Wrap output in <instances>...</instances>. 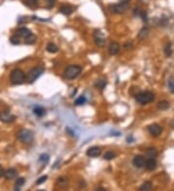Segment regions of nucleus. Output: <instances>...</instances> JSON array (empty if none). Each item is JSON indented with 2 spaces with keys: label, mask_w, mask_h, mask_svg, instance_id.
<instances>
[{
  "label": "nucleus",
  "mask_w": 174,
  "mask_h": 191,
  "mask_svg": "<svg viewBox=\"0 0 174 191\" xmlns=\"http://www.w3.org/2000/svg\"><path fill=\"white\" fill-rule=\"evenodd\" d=\"M33 112L36 116H38V117H42V116L45 115V110L43 108V107H41V106H38V107H35L34 110H33Z\"/></svg>",
  "instance_id": "aec40b11"
},
{
  "label": "nucleus",
  "mask_w": 174,
  "mask_h": 191,
  "mask_svg": "<svg viewBox=\"0 0 174 191\" xmlns=\"http://www.w3.org/2000/svg\"><path fill=\"white\" fill-rule=\"evenodd\" d=\"M25 183V179L24 178H20V179H17L16 180V186H15V190L16 191H20V188H21V186L23 185Z\"/></svg>",
  "instance_id": "412c9836"
},
{
  "label": "nucleus",
  "mask_w": 174,
  "mask_h": 191,
  "mask_svg": "<svg viewBox=\"0 0 174 191\" xmlns=\"http://www.w3.org/2000/svg\"><path fill=\"white\" fill-rule=\"evenodd\" d=\"M4 172H5V171H4L3 167H2V166H0V178H1V177L4 175Z\"/></svg>",
  "instance_id": "f704fd0d"
},
{
  "label": "nucleus",
  "mask_w": 174,
  "mask_h": 191,
  "mask_svg": "<svg viewBox=\"0 0 174 191\" xmlns=\"http://www.w3.org/2000/svg\"><path fill=\"white\" fill-rule=\"evenodd\" d=\"M121 1H129V0H121Z\"/></svg>",
  "instance_id": "e433bc0d"
},
{
  "label": "nucleus",
  "mask_w": 174,
  "mask_h": 191,
  "mask_svg": "<svg viewBox=\"0 0 174 191\" xmlns=\"http://www.w3.org/2000/svg\"><path fill=\"white\" fill-rule=\"evenodd\" d=\"M26 79V75L23 72V71L20 69H13L11 74H10V80L13 84L15 85H20L22 84Z\"/></svg>",
  "instance_id": "f257e3e1"
},
{
  "label": "nucleus",
  "mask_w": 174,
  "mask_h": 191,
  "mask_svg": "<svg viewBox=\"0 0 174 191\" xmlns=\"http://www.w3.org/2000/svg\"><path fill=\"white\" fill-rule=\"evenodd\" d=\"M136 101L140 104H147L149 102H152L155 100V95L150 91H144L140 92L135 95Z\"/></svg>",
  "instance_id": "f03ea898"
},
{
  "label": "nucleus",
  "mask_w": 174,
  "mask_h": 191,
  "mask_svg": "<svg viewBox=\"0 0 174 191\" xmlns=\"http://www.w3.org/2000/svg\"><path fill=\"white\" fill-rule=\"evenodd\" d=\"M38 191H45V190H38Z\"/></svg>",
  "instance_id": "4c0bfd02"
},
{
  "label": "nucleus",
  "mask_w": 174,
  "mask_h": 191,
  "mask_svg": "<svg viewBox=\"0 0 174 191\" xmlns=\"http://www.w3.org/2000/svg\"><path fill=\"white\" fill-rule=\"evenodd\" d=\"M146 155L148 156L149 158H154L156 156H157V150L155 148H150L146 152Z\"/></svg>",
  "instance_id": "393cba45"
},
{
  "label": "nucleus",
  "mask_w": 174,
  "mask_h": 191,
  "mask_svg": "<svg viewBox=\"0 0 174 191\" xmlns=\"http://www.w3.org/2000/svg\"><path fill=\"white\" fill-rule=\"evenodd\" d=\"M25 41V43L27 44V45H32V44H34L35 43V41H36V37H35V35L32 33L29 37H27V38L24 40Z\"/></svg>",
  "instance_id": "cd10ccee"
},
{
  "label": "nucleus",
  "mask_w": 174,
  "mask_h": 191,
  "mask_svg": "<svg viewBox=\"0 0 174 191\" xmlns=\"http://www.w3.org/2000/svg\"><path fill=\"white\" fill-rule=\"evenodd\" d=\"M60 12L63 14V15H65V16H70L71 14H72L73 12H74V9L72 8V6L65 4V5H62V6H61V8H60Z\"/></svg>",
  "instance_id": "dca6fc26"
},
{
  "label": "nucleus",
  "mask_w": 174,
  "mask_h": 191,
  "mask_svg": "<svg viewBox=\"0 0 174 191\" xmlns=\"http://www.w3.org/2000/svg\"><path fill=\"white\" fill-rule=\"evenodd\" d=\"M148 33H149V29H148V27L144 26L143 28L139 31V33H138V38H139L140 40H143V39H145V38H146V37H147Z\"/></svg>",
  "instance_id": "a211bd4d"
},
{
  "label": "nucleus",
  "mask_w": 174,
  "mask_h": 191,
  "mask_svg": "<svg viewBox=\"0 0 174 191\" xmlns=\"http://www.w3.org/2000/svg\"><path fill=\"white\" fill-rule=\"evenodd\" d=\"M86 155L90 157H97L101 155V149L99 147H91L86 152Z\"/></svg>",
  "instance_id": "f8f14e48"
},
{
  "label": "nucleus",
  "mask_w": 174,
  "mask_h": 191,
  "mask_svg": "<svg viewBox=\"0 0 174 191\" xmlns=\"http://www.w3.org/2000/svg\"><path fill=\"white\" fill-rule=\"evenodd\" d=\"M47 179H48V177L47 176H43V177H41L40 179H38L37 180V181H36V184H42L43 183H45V180H47Z\"/></svg>",
  "instance_id": "2f4dec72"
},
{
  "label": "nucleus",
  "mask_w": 174,
  "mask_h": 191,
  "mask_svg": "<svg viewBox=\"0 0 174 191\" xmlns=\"http://www.w3.org/2000/svg\"><path fill=\"white\" fill-rule=\"evenodd\" d=\"M85 102H86L85 97L84 96H80L79 97H77V99L76 100L75 104H76V105H82V104H84Z\"/></svg>",
  "instance_id": "c85d7f7f"
},
{
  "label": "nucleus",
  "mask_w": 174,
  "mask_h": 191,
  "mask_svg": "<svg viewBox=\"0 0 174 191\" xmlns=\"http://www.w3.org/2000/svg\"><path fill=\"white\" fill-rule=\"evenodd\" d=\"M95 85H96V87L98 88V89L103 90V89H104V87L107 86V81L104 80V79H98Z\"/></svg>",
  "instance_id": "4be33fe9"
},
{
  "label": "nucleus",
  "mask_w": 174,
  "mask_h": 191,
  "mask_svg": "<svg viewBox=\"0 0 174 191\" xmlns=\"http://www.w3.org/2000/svg\"><path fill=\"white\" fill-rule=\"evenodd\" d=\"M25 3H26V5L33 7L38 3V0H25Z\"/></svg>",
  "instance_id": "7c9ffc66"
},
{
  "label": "nucleus",
  "mask_w": 174,
  "mask_h": 191,
  "mask_svg": "<svg viewBox=\"0 0 174 191\" xmlns=\"http://www.w3.org/2000/svg\"><path fill=\"white\" fill-rule=\"evenodd\" d=\"M145 167L147 170H154L157 167V161L155 158H148L147 160H145Z\"/></svg>",
  "instance_id": "2eb2a0df"
},
{
  "label": "nucleus",
  "mask_w": 174,
  "mask_h": 191,
  "mask_svg": "<svg viewBox=\"0 0 174 191\" xmlns=\"http://www.w3.org/2000/svg\"><path fill=\"white\" fill-rule=\"evenodd\" d=\"M10 41H11V43L14 44V45H19L20 42V39L19 38V37H17L16 35H14L12 38L10 39Z\"/></svg>",
  "instance_id": "c756f323"
},
{
  "label": "nucleus",
  "mask_w": 174,
  "mask_h": 191,
  "mask_svg": "<svg viewBox=\"0 0 174 191\" xmlns=\"http://www.w3.org/2000/svg\"><path fill=\"white\" fill-rule=\"evenodd\" d=\"M39 161L42 162L43 164H47V163L49 161V156L47 155V153H43V155H41L39 157Z\"/></svg>",
  "instance_id": "bb28decb"
},
{
  "label": "nucleus",
  "mask_w": 174,
  "mask_h": 191,
  "mask_svg": "<svg viewBox=\"0 0 174 191\" xmlns=\"http://www.w3.org/2000/svg\"><path fill=\"white\" fill-rule=\"evenodd\" d=\"M158 107L161 110H166L168 107H169V102L166 101V100H163V101H160L159 104H158Z\"/></svg>",
  "instance_id": "a878e982"
},
{
  "label": "nucleus",
  "mask_w": 174,
  "mask_h": 191,
  "mask_svg": "<svg viewBox=\"0 0 174 191\" xmlns=\"http://www.w3.org/2000/svg\"><path fill=\"white\" fill-rule=\"evenodd\" d=\"M19 140L24 144H29L34 140V134L29 129H21L17 132Z\"/></svg>",
  "instance_id": "20e7f679"
},
{
  "label": "nucleus",
  "mask_w": 174,
  "mask_h": 191,
  "mask_svg": "<svg viewBox=\"0 0 174 191\" xmlns=\"http://www.w3.org/2000/svg\"><path fill=\"white\" fill-rule=\"evenodd\" d=\"M32 34V32L29 30L25 28V27H20V28H17L16 31H15V34L17 37H19L20 39H26L27 37H29L30 35Z\"/></svg>",
  "instance_id": "0eeeda50"
},
{
  "label": "nucleus",
  "mask_w": 174,
  "mask_h": 191,
  "mask_svg": "<svg viewBox=\"0 0 174 191\" xmlns=\"http://www.w3.org/2000/svg\"><path fill=\"white\" fill-rule=\"evenodd\" d=\"M47 50L49 53H55L58 51V48L53 43H48L47 45Z\"/></svg>",
  "instance_id": "6ab92c4d"
},
{
  "label": "nucleus",
  "mask_w": 174,
  "mask_h": 191,
  "mask_svg": "<svg viewBox=\"0 0 174 191\" xmlns=\"http://www.w3.org/2000/svg\"><path fill=\"white\" fill-rule=\"evenodd\" d=\"M110 11L114 14H123L129 9V1H121L120 3L111 5Z\"/></svg>",
  "instance_id": "423d86ee"
},
{
  "label": "nucleus",
  "mask_w": 174,
  "mask_h": 191,
  "mask_svg": "<svg viewBox=\"0 0 174 191\" xmlns=\"http://www.w3.org/2000/svg\"><path fill=\"white\" fill-rule=\"evenodd\" d=\"M94 39H95V44L97 45L100 48H102L104 45H106V39H104V36L101 31L97 30L94 34Z\"/></svg>",
  "instance_id": "6e6552de"
},
{
  "label": "nucleus",
  "mask_w": 174,
  "mask_h": 191,
  "mask_svg": "<svg viewBox=\"0 0 174 191\" xmlns=\"http://www.w3.org/2000/svg\"><path fill=\"white\" fill-rule=\"evenodd\" d=\"M164 53H166V55L167 57L171 56L172 49H171V44H170V42H168V43H166V45H164Z\"/></svg>",
  "instance_id": "5701e85b"
},
{
  "label": "nucleus",
  "mask_w": 174,
  "mask_h": 191,
  "mask_svg": "<svg viewBox=\"0 0 174 191\" xmlns=\"http://www.w3.org/2000/svg\"><path fill=\"white\" fill-rule=\"evenodd\" d=\"M153 188V184L150 180H147L143 183L142 184L140 185L139 187V191H151Z\"/></svg>",
  "instance_id": "f3484780"
},
{
  "label": "nucleus",
  "mask_w": 174,
  "mask_h": 191,
  "mask_svg": "<svg viewBox=\"0 0 174 191\" xmlns=\"http://www.w3.org/2000/svg\"><path fill=\"white\" fill-rule=\"evenodd\" d=\"M17 176V171L15 168H9L8 170L4 172V177H5V179L8 180L16 179Z\"/></svg>",
  "instance_id": "9b49d317"
},
{
  "label": "nucleus",
  "mask_w": 174,
  "mask_h": 191,
  "mask_svg": "<svg viewBox=\"0 0 174 191\" xmlns=\"http://www.w3.org/2000/svg\"><path fill=\"white\" fill-rule=\"evenodd\" d=\"M148 131H149V133L151 135H152V136L157 137V136H159V135L162 133L163 128H162V127L160 125L153 124V125H149V127H148Z\"/></svg>",
  "instance_id": "1a4fd4ad"
},
{
  "label": "nucleus",
  "mask_w": 174,
  "mask_h": 191,
  "mask_svg": "<svg viewBox=\"0 0 174 191\" xmlns=\"http://www.w3.org/2000/svg\"><path fill=\"white\" fill-rule=\"evenodd\" d=\"M45 69L42 67H35L31 69L28 74H27V81L29 83H33L35 80H37V78L44 72Z\"/></svg>",
  "instance_id": "39448f33"
},
{
  "label": "nucleus",
  "mask_w": 174,
  "mask_h": 191,
  "mask_svg": "<svg viewBox=\"0 0 174 191\" xmlns=\"http://www.w3.org/2000/svg\"><path fill=\"white\" fill-rule=\"evenodd\" d=\"M168 88L171 93H174V81L173 79H169L168 80Z\"/></svg>",
  "instance_id": "473e14b6"
},
{
  "label": "nucleus",
  "mask_w": 174,
  "mask_h": 191,
  "mask_svg": "<svg viewBox=\"0 0 174 191\" xmlns=\"http://www.w3.org/2000/svg\"><path fill=\"white\" fill-rule=\"evenodd\" d=\"M56 0H47V3L48 4V7H52L55 4Z\"/></svg>",
  "instance_id": "72a5a7b5"
},
{
  "label": "nucleus",
  "mask_w": 174,
  "mask_h": 191,
  "mask_svg": "<svg viewBox=\"0 0 174 191\" xmlns=\"http://www.w3.org/2000/svg\"><path fill=\"white\" fill-rule=\"evenodd\" d=\"M81 72V67L77 66V65H72L66 68L65 72H64V76L67 79H74L79 75Z\"/></svg>",
  "instance_id": "7ed1b4c3"
},
{
  "label": "nucleus",
  "mask_w": 174,
  "mask_h": 191,
  "mask_svg": "<svg viewBox=\"0 0 174 191\" xmlns=\"http://www.w3.org/2000/svg\"><path fill=\"white\" fill-rule=\"evenodd\" d=\"M96 191H106V189L103 188V187H98L97 189H96Z\"/></svg>",
  "instance_id": "c9c22d12"
},
{
  "label": "nucleus",
  "mask_w": 174,
  "mask_h": 191,
  "mask_svg": "<svg viewBox=\"0 0 174 191\" xmlns=\"http://www.w3.org/2000/svg\"><path fill=\"white\" fill-rule=\"evenodd\" d=\"M119 50H120V45L117 42H112L108 46V52L110 55H116L118 54Z\"/></svg>",
  "instance_id": "ddd939ff"
},
{
  "label": "nucleus",
  "mask_w": 174,
  "mask_h": 191,
  "mask_svg": "<svg viewBox=\"0 0 174 191\" xmlns=\"http://www.w3.org/2000/svg\"><path fill=\"white\" fill-rule=\"evenodd\" d=\"M115 156H116L115 152H112V151H108V152H107L104 155V158L106 160H111V159H113V158L115 157Z\"/></svg>",
  "instance_id": "b1692460"
},
{
  "label": "nucleus",
  "mask_w": 174,
  "mask_h": 191,
  "mask_svg": "<svg viewBox=\"0 0 174 191\" xmlns=\"http://www.w3.org/2000/svg\"><path fill=\"white\" fill-rule=\"evenodd\" d=\"M0 121H2L3 123L10 124L15 121V116H13L8 111H2V112H0Z\"/></svg>",
  "instance_id": "9d476101"
},
{
  "label": "nucleus",
  "mask_w": 174,
  "mask_h": 191,
  "mask_svg": "<svg viewBox=\"0 0 174 191\" xmlns=\"http://www.w3.org/2000/svg\"><path fill=\"white\" fill-rule=\"evenodd\" d=\"M132 163H134V165L137 168H141V167H143L145 164V158L142 156H135L134 160H132Z\"/></svg>",
  "instance_id": "4468645a"
}]
</instances>
